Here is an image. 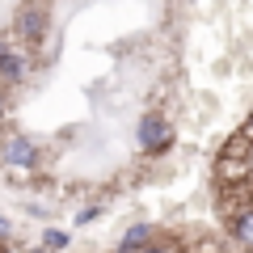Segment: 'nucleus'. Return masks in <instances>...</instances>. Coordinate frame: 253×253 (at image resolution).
Here are the masks:
<instances>
[{
    "label": "nucleus",
    "mask_w": 253,
    "mask_h": 253,
    "mask_svg": "<svg viewBox=\"0 0 253 253\" xmlns=\"http://www.w3.org/2000/svg\"><path fill=\"white\" fill-rule=\"evenodd\" d=\"M135 139H139V148L148 156H161V152L173 148V123L165 114H144L139 126H135Z\"/></svg>",
    "instance_id": "obj_1"
},
{
    "label": "nucleus",
    "mask_w": 253,
    "mask_h": 253,
    "mask_svg": "<svg viewBox=\"0 0 253 253\" xmlns=\"http://www.w3.org/2000/svg\"><path fill=\"white\" fill-rule=\"evenodd\" d=\"M156 245V228L152 224H131L123 232V241H118V253H144Z\"/></svg>",
    "instance_id": "obj_5"
},
{
    "label": "nucleus",
    "mask_w": 253,
    "mask_h": 253,
    "mask_svg": "<svg viewBox=\"0 0 253 253\" xmlns=\"http://www.w3.org/2000/svg\"><path fill=\"white\" fill-rule=\"evenodd\" d=\"M89 219H97V207H84V211H76V224H89Z\"/></svg>",
    "instance_id": "obj_9"
},
{
    "label": "nucleus",
    "mask_w": 253,
    "mask_h": 253,
    "mask_svg": "<svg viewBox=\"0 0 253 253\" xmlns=\"http://www.w3.org/2000/svg\"><path fill=\"white\" fill-rule=\"evenodd\" d=\"M241 135H245V139L253 144V114H249V123H245V131H241Z\"/></svg>",
    "instance_id": "obj_12"
},
{
    "label": "nucleus",
    "mask_w": 253,
    "mask_h": 253,
    "mask_svg": "<svg viewBox=\"0 0 253 253\" xmlns=\"http://www.w3.org/2000/svg\"><path fill=\"white\" fill-rule=\"evenodd\" d=\"M9 236H13V224H9L4 215H0V241H9Z\"/></svg>",
    "instance_id": "obj_10"
},
{
    "label": "nucleus",
    "mask_w": 253,
    "mask_h": 253,
    "mask_svg": "<svg viewBox=\"0 0 253 253\" xmlns=\"http://www.w3.org/2000/svg\"><path fill=\"white\" fill-rule=\"evenodd\" d=\"M232 241L241 245V249L253 253V203L236 207V215H232Z\"/></svg>",
    "instance_id": "obj_6"
},
{
    "label": "nucleus",
    "mask_w": 253,
    "mask_h": 253,
    "mask_svg": "<svg viewBox=\"0 0 253 253\" xmlns=\"http://www.w3.org/2000/svg\"><path fill=\"white\" fill-rule=\"evenodd\" d=\"M26 72H30V59L17 46L0 42V81H26Z\"/></svg>",
    "instance_id": "obj_4"
},
{
    "label": "nucleus",
    "mask_w": 253,
    "mask_h": 253,
    "mask_svg": "<svg viewBox=\"0 0 253 253\" xmlns=\"http://www.w3.org/2000/svg\"><path fill=\"white\" fill-rule=\"evenodd\" d=\"M215 173H219V181H232V186H241V181L249 177V139H245V135L228 139V148L219 152Z\"/></svg>",
    "instance_id": "obj_2"
},
{
    "label": "nucleus",
    "mask_w": 253,
    "mask_h": 253,
    "mask_svg": "<svg viewBox=\"0 0 253 253\" xmlns=\"http://www.w3.org/2000/svg\"><path fill=\"white\" fill-rule=\"evenodd\" d=\"M0 161L9 165V169H38L42 148H38V139H30V135H21V131H13V135L4 139V148H0Z\"/></svg>",
    "instance_id": "obj_3"
},
{
    "label": "nucleus",
    "mask_w": 253,
    "mask_h": 253,
    "mask_svg": "<svg viewBox=\"0 0 253 253\" xmlns=\"http://www.w3.org/2000/svg\"><path fill=\"white\" fill-rule=\"evenodd\" d=\"M144 253H177L173 245H152V249H144Z\"/></svg>",
    "instance_id": "obj_11"
},
{
    "label": "nucleus",
    "mask_w": 253,
    "mask_h": 253,
    "mask_svg": "<svg viewBox=\"0 0 253 253\" xmlns=\"http://www.w3.org/2000/svg\"><path fill=\"white\" fill-rule=\"evenodd\" d=\"M0 110H4V93H0Z\"/></svg>",
    "instance_id": "obj_13"
},
{
    "label": "nucleus",
    "mask_w": 253,
    "mask_h": 253,
    "mask_svg": "<svg viewBox=\"0 0 253 253\" xmlns=\"http://www.w3.org/2000/svg\"><path fill=\"white\" fill-rule=\"evenodd\" d=\"M42 30H46V9H21V17H17V34L21 38H42Z\"/></svg>",
    "instance_id": "obj_7"
},
{
    "label": "nucleus",
    "mask_w": 253,
    "mask_h": 253,
    "mask_svg": "<svg viewBox=\"0 0 253 253\" xmlns=\"http://www.w3.org/2000/svg\"><path fill=\"white\" fill-rule=\"evenodd\" d=\"M68 241H72V236L63 232V228H46L42 232V249H68Z\"/></svg>",
    "instance_id": "obj_8"
}]
</instances>
